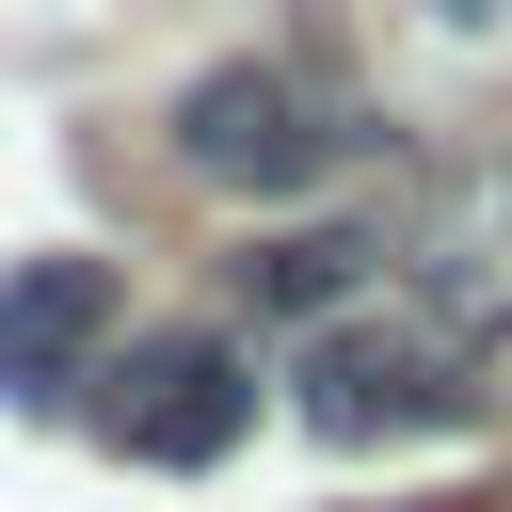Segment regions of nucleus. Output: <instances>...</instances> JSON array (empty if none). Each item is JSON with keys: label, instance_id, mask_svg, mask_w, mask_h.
<instances>
[{"label": "nucleus", "instance_id": "2", "mask_svg": "<svg viewBox=\"0 0 512 512\" xmlns=\"http://www.w3.org/2000/svg\"><path fill=\"white\" fill-rule=\"evenodd\" d=\"M336 144L352 128H336V96L304 64H208V80H176V160L208 192H320Z\"/></svg>", "mask_w": 512, "mask_h": 512}, {"label": "nucleus", "instance_id": "6", "mask_svg": "<svg viewBox=\"0 0 512 512\" xmlns=\"http://www.w3.org/2000/svg\"><path fill=\"white\" fill-rule=\"evenodd\" d=\"M352 272H368V240H272V256H256V288H272V304H336Z\"/></svg>", "mask_w": 512, "mask_h": 512}, {"label": "nucleus", "instance_id": "4", "mask_svg": "<svg viewBox=\"0 0 512 512\" xmlns=\"http://www.w3.org/2000/svg\"><path fill=\"white\" fill-rule=\"evenodd\" d=\"M96 352H112V256H16L0 272V384L64 400V384H96Z\"/></svg>", "mask_w": 512, "mask_h": 512}, {"label": "nucleus", "instance_id": "5", "mask_svg": "<svg viewBox=\"0 0 512 512\" xmlns=\"http://www.w3.org/2000/svg\"><path fill=\"white\" fill-rule=\"evenodd\" d=\"M416 320H448L464 352L512 336V176H464V192L432 208V240H416Z\"/></svg>", "mask_w": 512, "mask_h": 512}, {"label": "nucleus", "instance_id": "1", "mask_svg": "<svg viewBox=\"0 0 512 512\" xmlns=\"http://www.w3.org/2000/svg\"><path fill=\"white\" fill-rule=\"evenodd\" d=\"M288 400H304L320 448H400V432H448L480 384H464L448 320H320L304 368H288Z\"/></svg>", "mask_w": 512, "mask_h": 512}, {"label": "nucleus", "instance_id": "3", "mask_svg": "<svg viewBox=\"0 0 512 512\" xmlns=\"http://www.w3.org/2000/svg\"><path fill=\"white\" fill-rule=\"evenodd\" d=\"M96 432L128 448V464H224L240 432H256V368L224 352V336H144L112 384H96Z\"/></svg>", "mask_w": 512, "mask_h": 512}, {"label": "nucleus", "instance_id": "7", "mask_svg": "<svg viewBox=\"0 0 512 512\" xmlns=\"http://www.w3.org/2000/svg\"><path fill=\"white\" fill-rule=\"evenodd\" d=\"M368 512H448V496H368Z\"/></svg>", "mask_w": 512, "mask_h": 512}]
</instances>
